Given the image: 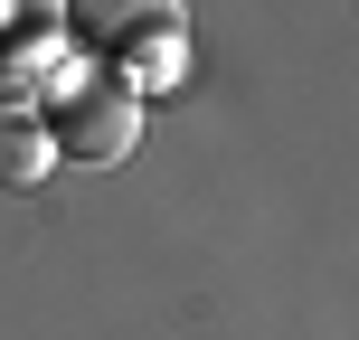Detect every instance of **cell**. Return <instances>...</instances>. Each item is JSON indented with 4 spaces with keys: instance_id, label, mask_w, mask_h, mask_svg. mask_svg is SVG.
Here are the masks:
<instances>
[{
    "instance_id": "1",
    "label": "cell",
    "mask_w": 359,
    "mask_h": 340,
    "mask_svg": "<svg viewBox=\"0 0 359 340\" xmlns=\"http://www.w3.org/2000/svg\"><path fill=\"white\" fill-rule=\"evenodd\" d=\"M38 123H48V151H76V161L104 170V161H123V151L142 142V95H133L123 76H76Z\"/></svg>"
},
{
    "instance_id": "2",
    "label": "cell",
    "mask_w": 359,
    "mask_h": 340,
    "mask_svg": "<svg viewBox=\"0 0 359 340\" xmlns=\"http://www.w3.org/2000/svg\"><path fill=\"white\" fill-rule=\"evenodd\" d=\"M67 29L123 67H180V0H67Z\"/></svg>"
},
{
    "instance_id": "3",
    "label": "cell",
    "mask_w": 359,
    "mask_h": 340,
    "mask_svg": "<svg viewBox=\"0 0 359 340\" xmlns=\"http://www.w3.org/2000/svg\"><path fill=\"white\" fill-rule=\"evenodd\" d=\"M48 123L38 114H0V189H38L48 179Z\"/></svg>"
}]
</instances>
